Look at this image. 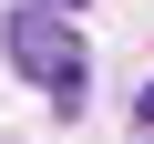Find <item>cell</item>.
<instances>
[{
    "mask_svg": "<svg viewBox=\"0 0 154 144\" xmlns=\"http://www.w3.org/2000/svg\"><path fill=\"white\" fill-rule=\"evenodd\" d=\"M0 41H11V72H21V83H41V93H51V113H82V31H72V11L21 0Z\"/></svg>",
    "mask_w": 154,
    "mask_h": 144,
    "instance_id": "6da1fadb",
    "label": "cell"
},
{
    "mask_svg": "<svg viewBox=\"0 0 154 144\" xmlns=\"http://www.w3.org/2000/svg\"><path fill=\"white\" fill-rule=\"evenodd\" d=\"M41 11H82V0H41Z\"/></svg>",
    "mask_w": 154,
    "mask_h": 144,
    "instance_id": "3957f363",
    "label": "cell"
},
{
    "mask_svg": "<svg viewBox=\"0 0 154 144\" xmlns=\"http://www.w3.org/2000/svg\"><path fill=\"white\" fill-rule=\"evenodd\" d=\"M134 124H154V83H144V93H134Z\"/></svg>",
    "mask_w": 154,
    "mask_h": 144,
    "instance_id": "7a4b0ae2",
    "label": "cell"
}]
</instances>
